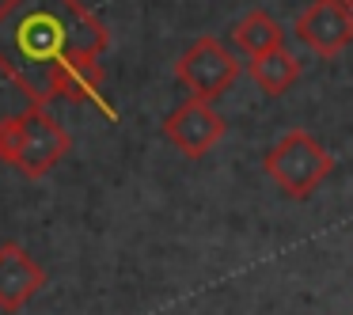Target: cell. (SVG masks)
Returning <instances> with one entry per match:
<instances>
[{
    "instance_id": "7",
    "label": "cell",
    "mask_w": 353,
    "mask_h": 315,
    "mask_svg": "<svg viewBox=\"0 0 353 315\" xmlns=\"http://www.w3.org/2000/svg\"><path fill=\"white\" fill-rule=\"evenodd\" d=\"M46 285V270L19 243H0V312L27 307Z\"/></svg>"
},
{
    "instance_id": "3",
    "label": "cell",
    "mask_w": 353,
    "mask_h": 315,
    "mask_svg": "<svg viewBox=\"0 0 353 315\" xmlns=\"http://www.w3.org/2000/svg\"><path fill=\"white\" fill-rule=\"evenodd\" d=\"M274 186L292 201H304L319 190L334 171V156L319 145L307 130H289L262 160Z\"/></svg>"
},
{
    "instance_id": "2",
    "label": "cell",
    "mask_w": 353,
    "mask_h": 315,
    "mask_svg": "<svg viewBox=\"0 0 353 315\" xmlns=\"http://www.w3.org/2000/svg\"><path fill=\"white\" fill-rule=\"evenodd\" d=\"M72 137L46 107H27L0 118V163L27 179H42L69 156Z\"/></svg>"
},
{
    "instance_id": "11",
    "label": "cell",
    "mask_w": 353,
    "mask_h": 315,
    "mask_svg": "<svg viewBox=\"0 0 353 315\" xmlns=\"http://www.w3.org/2000/svg\"><path fill=\"white\" fill-rule=\"evenodd\" d=\"M345 4H350V8H353V0H345Z\"/></svg>"
},
{
    "instance_id": "10",
    "label": "cell",
    "mask_w": 353,
    "mask_h": 315,
    "mask_svg": "<svg viewBox=\"0 0 353 315\" xmlns=\"http://www.w3.org/2000/svg\"><path fill=\"white\" fill-rule=\"evenodd\" d=\"M61 99L77 103V107H80V103H88V107H95L103 118L118 122V110L103 99V69H99V61H84L80 69H72V77L65 80V95H61Z\"/></svg>"
},
{
    "instance_id": "8",
    "label": "cell",
    "mask_w": 353,
    "mask_h": 315,
    "mask_svg": "<svg viewBox=\"0 0 353 315\" xmlns=\"http://www.w3.org/2000/svg\"><path fill=\"white\" fill-rule=\"evenodd\" d=\"M228 39H232V50H236L239 57H247V61H254V57L285 46V34H281V27H277V19L270 16V12H262V8L247 12V16L232 27Z\"/></svg>"
},
{
    "instance_id": "1",
    "label": "cell",
    "mask_w": 353,
    "mask_h": 315,
    "mask_svg": "<svg viewBox=\"0 0 353 315\" xmlns=\"http://www.w3.org/2000/svg\"><path fill=\"white\" fill-rule=\"evenodd\" d=\"M107 27L80 0H4L0 4V72L46 107L65 95V80L84 61H99Z\"/></svg>"
},
{
    "instance_id": "5",
    "label": "cell",
    "mask_w": 353,
    "mask_h": 315,
    "mask_svg": "<svg viewBox=\"0 0 353 315\" xmlns=\"http://www.w3.org/2000/svg\"><path fill=\"white\" fill-rule=\"evenodd\" d=\"M296 39L319 57H338L353 42V8L345 0H312L296 19Z\"/></svg>"
},
{
    "instance_id": "6",
    "label": "cell",
    "mask_w": 353,
    "mask_h": 315,
    "mask_svg": "<svg viewBox=\"0 0 353 315\" xmlns=\"http://www.w3.org/2000/svg\"><path fill=\"white\" fill-rule=\"evenodd\" d=\"M163 137L190 160H201L224 137V118L205 99H190L163 118Z\"/></svg>"
},
{
    "instance_id": "9",
    "label": "cell",
    "mask_w": 353,
    "mask_h": 315,
    "mask_svg": "<svg viewBox=\"0 0 353 315\" xmlns=\"http://www.w3.org/2000/svg\"><path fill=\"white\" fill-rule=\"evenodd\" d=\"M247 72H251L254 88H259L262 95H274L277 99V95H285L300 80V61H296V54L277 46V50H270V54L254 57V61L247 65Z\"/></svg>"
},
{
    "instance_id": "4",
    "label": "cell",
    "mask_w": 353,
    "mask_h": 315,
    "mask_svg": "<svg viewBox=\"0 0 353 315\" xmlns=\"http://www.w3.org/2000/svg\"><path fill=\"white\" fill-rule=\"evenodd\" d=\"M243 65H239V54L232 46H224L213 34H201L190 50L175 61V77L194 99L213 103L216 95H224L232 84L239 80Z\"/></svg>"
}]
</instances>
